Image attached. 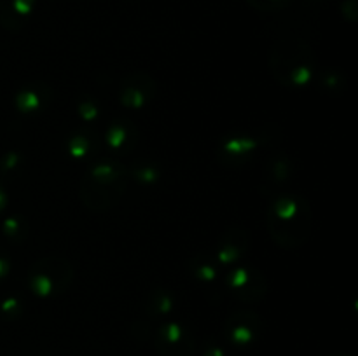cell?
Segmentation results:
<instances>
[{"instance_id": "cell-1", "label": "cell", "mask_w": 358, "mask_h": 356, "mask_svg": "<svg viewBox=\"0 0 358 356\" xmlns=\"http://www.w3.org/2000/svg\"><path fill=\"white\" fill-rule=\"evenodd\" d=\"M311 218V208L303 195H278L268 209V230L278 246L294 250L310 237Z\"/></svg>"}, {"instance_id": "cell-2", "label": "cell", "mask_w": 358, "mask_h": 356, "mask_svg": "<svg viewBox=\"0 0 358 356\" xmlns=\"http://www.w3.org/2000/svg\"><path fill=\"white\" fill-rule=\"evenodd\" d=\"M271 68L280 82L304 86L315 73L313 51L299 38L280 40L271 52Z\"/></svg>"}, {"instance_id": "cell-3", "label": "cell", "mask_w": 358, "mask_h": 356, "mask_svg": "<svg viewBox=\"0 0 358 356\" xmlns=\"http://www.w3.org/2000/svg\"><path fill=\"white\" fill-rule=\"evenodd\" d=\"M126 188V173L119 164L101 163L90 171L80 185V199L94 212L112 208Z\"/></svg>"}, {"instance_id": "cell-4", "label": "cell", "mask_w": 358, "mask_h": 356, "mask_svg": "<svg viewBox=\"0 0 358 356\" xmlns=\"http://www.w3.org/2000/svg\"><path fill=\"white\" fill-rule=\"evenodd\" d=\"M73 279V269L69 260L48 257L35 262L28 272L30 290L38 297H51L66 292Z\"/></svg>"}, {"instance_id": "cell-5", "label": "cell", "mask_w": 358, "mask_h": 356, "mask_svg": "<svg viewBox=\"0 0 358 356\" xmlns=\"http://www.w3.org/2000/svg\"><path fill=\"white\" fill-rule=\"evenodd\" d=\"M261 316L254 311H236L224 323V335L231 344L247 348L261 337Z\"/></svg>"}, {"instance_id": "cell-6", "label": "cell", "mask_w": 358, "mask_h": 356, "mask_svg": "<svg viewBox=\"0 0 358 356\" xmlns=\"http://www.w3.org/2000/svg\"><path fill=\"white\" fill-rule=\"evenodd\" d=\"M154 344L161 356H192L194 353V341H192L191 332L173 321L164 323L157 330Z\"/></svg>"}, {"instance_id": "cell-7", "label": "cell", "mask_w": 358, "mask_h": 356, "mask_svg": "<svg viewBox=\"0 0 358 356\" xmlns=\"http://www.w3.org/2000/svg\"><path fill=\"white\" fill-rule=\"evenodd\" d=\"M227 285H229L231 292L238 299L247 300V302H255V300L262 299V295L266 293V288H268L264 276L250 271L247 267L234 269L227 276Z\"/></svg>"}, {"instance_id": "cell-8", "label": "cell", "mask_w": 358, "mask_h": 356, "mask_svg": "<svg viewBox=\"0 0 358 356\" xmlns=\"http://www.w3.org/2000/svg\"><path fill=\"white\" fill-rule=\"evenodd\" d=\"M37 0H0V24L7 30H21L35 10Z\"/></svg>"}, {"instance_id": "cell-9", "label": "cell", "mask_w": 358, "mask_h": 356, "mask_svg": "<svg viewBox=\"0 0 358 356\" xmlns=\"http://www.w3.org/2000/svg\"><path fill=\"white\" fill-rule=\"evenodd\" d=\"M156 91V84L147 75H135L121 87V103L129 108H142Z\"/></svg>"}, {"instance_id": "cell-10", "label": "cell", "mask_w": 358, "mask_h": 356, "mask_svg": "<svg viewBox=\"0 0 358 356\" xmlns=\"http://www.w3.org/2000/svg\"><path fill=\"white\" fill-rule=\"evenodd\" d=\"M245 251H247V236L243 230L233 229L220 239L215 258L219 264H233L243 257Z\"/></svg>"}, {"instance_id": "cell-11", "label": "cell", "mask_w": 358, "mask_h": 356, "mask_svg": "<svg viewBox=\"0 0 358 356\" xmlns=\"http://www.w3.org/2000/svg\"><path fill=\"white\" fill-rule=\"evenodd\" d=\"M257 145L259 142L252 136H234L220 147V157L226 163H238V161H243L248 154L255 152Z\"/></svg>"}, {"instance_id": "cell-12", "label": "cell", "mask_w": 358, "mask_h": 356, "mask_svg": "<svg viewBox=\"0 0 358 356\" xmlns=\"http://www.w3.org/2000/svg\"><path fill=\"white\" fill-rule=\"evenodd\" d=\"M192 267H194V274L203 281H213L220 271V264L217 262V258H210L205 253L192 260Z\"/></svg>"}, {"instance_id": "cell-13", "label": "cell", "mask_w": 358, "mask_h": 356, "mask_svg": "<svg viewBox=\"0 0 358 356\" xmlns=\"http://www.w3.org/2000/svg\"><path fill=\"white\" fill-rule=\"evenodd\" d=\"M131 136L126 131L124 124H115L108 129L107 133V142L112 149H124L126 142H131Z\"/></svg>"}, {"instance_id": "cell-14", "label": "cell", "mask_w": 358, "mask_h": 356, "mask_svg": "<svg viewBox=\"0 0 358 356\" xmlns=\"http://www.w3.org/2000/svg\"><path fill=\"white\" fill-rule=\"evenodd\" d=\"M171 307H173L171 299L166 295V292H163V290H159V292L154 293L152 300H150V304H149V309L152 311L154 314H166V313H170Z\"/></svg>"}, {"instance_id": "cell-15", "label": "cell", "mask_w": 358, "mask_h": 356, "mask_svg": "<svg viewBox=\"0 0 358 356\" xmlns=\"http://www.w3.org/2000/svg\"><path fill=\"white\" fill-rule=\"evenodd\" d=\"M247 2L255 10H261V13H275V10H282L283 7L289 6L292 0H247Z\"/></svg>"}, {"instance_id": "cell-16", "label": "cell", "mask_w": 358, "mask_h": 356, "mask_svg": "<svg viewBox=\"0 0 358 356\" xmlns=\"http://www.w3.org/2000/svg\"><path fill=\"white\" fill-rule=\"evenodd\" d=\"M3 232H6L7 237H10V239H23L24 236V222L23 218H16V216H13V218H7L6 222H3Z\"/></svg>"}, {"instance_id": "cell-17", "label": "cell", "mask_w": 358, "mask_h": 356, "mask_svg": "<svg viewBox=\"0 0 358 356\" xmlns=\"http://www.w3.org/2000/svg\"><path fill=\"white\" fill-rule=\"evenodd\" d=\"M41 94L38 91H24L17 96V103H20V110H37L41 107Z\"/></svg>"}, {"instance_id": "cell-18", "label": "cell", "mask_w": 358, "mask_h": 356, "mask_svg": "<svg viewBox=\"0 0 358 356\" xmlns=\"http://www.w3.org/2000/svg\"><path fill=\"white\" fill-rule=\"evenodd\" d=\"M10 272V257L3 248H0V283L9 276Z\"/></svg>"}, {"instance_id": "cell-19", "label": "cell", "mask_w": 358, "mask_h": 356, "mask_svg": "<svg viewBox=\"0 0 358 356\" xmlns=\"http://www.w3.org/2000/svg\"><path fill=\"white\" fill-rule=\"evenodd\" d=\"M14 309H16L17 313H20V311H21L20 302H17L16 299H7L6 302L2 304V311H3V313H6L9 318H14V313H13Z\"/></svg>"}, {"instance_id": "cell-20", "label": "cell", "mask_w": 358, "mask_h": 356, "mask_svg": "<svg viewBox=\"0 0 358 356\" xmlns=\"http://www.w3.org/2000/svg\"><path fill=\"white\" fill-rule=\"evenodd\" d=\"M136 177H138L140 180H143V181H152V180H156V178H157V171L152 170V168L145 166V168H143V173H142V171H136Z\"/></svg>"}, {"instance_id": "cell-21", "label": "cell", "mask_w": 358, "mask_h": 356, "mask_svg": "<svg viewBox=\"0 0 358 356\" xmlns=\"http://www.w3.org/2000/svg\"><path fill=\"white\" fill-rule=\"evenodd\" d=\"M203 356H224V351L219 346H208V348L205 349V355Z\"/></svg>"}, {"instance_id": "cell-22", "label": "cell", "mask_w": 358, "mask_h": 356, "mask_svg": "<svg viewBox=\"0 0 358 356\" xmlns=\"http://www.w3.org/2000/svg\"><path fill=\"white\" fill-rule=\"evenodd\" d=\"M6 205H7V192H6V188H3V185L0 184V213L3 212Z\"/></svg>"}, {"instance_id": "cell-23", "label": "cell", "mask_w": 358, "mask_h": 356, "mask_svg": "<svg viewBox=\"0 0 358 356\" xmlns=\"http://www.w3.org/2000/svg\"><path fill=\"white\" fill-rule=\"evenodd\" d=\"M327 356H352V355H348V353H332V355H327Z\"/></svg>"}]
</instances>
